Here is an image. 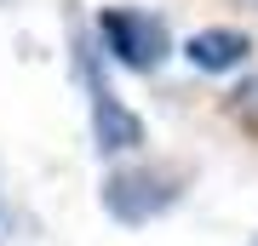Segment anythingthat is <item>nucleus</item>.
Wrapping results in <instances>:
<instances>
[{"label": "nucleus", "mask_w": 258, "mask_h": 246, "mask_svg": "<svg viewBox=\"0 0 258 246\" xmlns=\"http://www.w3.org/2000/svg\"><path fill=\"white\" fill-rule=\"evenodd\" d=\"M172 201H178V172H149V166H138V172H115L103 183V206H109L120 223L161 218Z\"/></svg>", "instance_id": "f03ea898"}, {"label": "nucleus", "mask_w": 258, "mask_h": 246, "mask_svg": "<svg viewBox=\"0 0 258 246\" xmlns=\"http://www.w3.org/2000/svg\"><path fill=\"white\" fill-rule=\"evenodd\" d=\"M247 52H252V40L241 35V29H201V35L184 46V57H189L195 69H207V74L241 69V63H247Z\"/></svg>", "instance_id": "20e7f679"}, {"label": "nucleus", "mask_w": 258, "mask_h": 246, "mask_svg": "<svg viewBox=\"0 0 258 246\" xmlns=\"http://www.w3.org/2000/svg\"><path fill=\"white\" fill-rule=\"evenodd\" d=\"M92 132H98V149H138L144 143V120L103 86L92 92Z\"/></svg>", "instance_id": "7ed1b4c3"}, {"label": "nucleus", "mask_w": 258, "mask_h": 246, "mask_svg": "<svg viewBox=\"0 0 258 246\" xmlns=\"http://www.w3.org/2000/svg\"><path fill=\"white\" fill-rule=\"evenodd\" d=\"M98 35H103V46H109L126 69H155L161 57H166V29H161V18H149V12L103 6Z\"/></svg>", "instance_id": "f257e3e1"}, {"label": "nucleus", "mask_w": 258, "mask_h": 246, "mask_svg": "<svg viewBox=\"0 0 258 246\" xmlns=\"http://www.w3.org/2000/svg\"><path fill=\"white\" fill-rule=\"evenodd\" d=\"M235 98H241V103H247V109H258V80H252L247 92H235Z\"/></svg>", "instance_id": "39448f33"}]
</instances>
